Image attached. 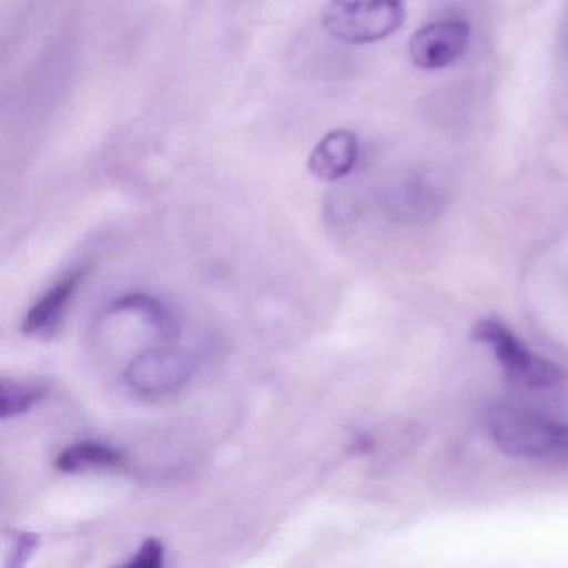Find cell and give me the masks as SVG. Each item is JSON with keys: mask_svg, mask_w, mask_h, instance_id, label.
Wrapping results in <instances>:
<instances>
[{"mask_svg": "<svg viewBox=\"0 0 568 568\" xmlns=\"http://www.w3.org/2000/svg\"><path fill=\"white\" fill-rule=\"evenodd\" d=\"M194 368V362L184 352L158 348L138 355L129 364L124 378L135 394L159 397L184 387Z\"/></svg>", "mask_w": 568, "mask_h": 568, "instance_id": "cell-4", "label": "cell"}, {"mask_svg": "<svg viewBox=\"0 0 568 568\" xmlns=\"http://www.w3.org/2000/svg\"><path fill=\"white\" fill-rule=\"evenodd\" d=\"M405 16L404 0H328L322 24L335 41L364 45L394 36Z\"/></svg>", "mask_w": 568, "mask_h": 568, "instance_id": "cell-2", "label": "cell"}, {"mask_svg": "<svg viewBox=\"0 0 568 568\" xmlns=\"http://www.w3.org/2000/svg\"><path fill=\"white\" fill-rule=\"evenodd\" d=\"M124 464V458L115 448L99 442H79L69 445L55 458L58 470L65 474L89 470V468H118Z\"/></svg>", "mask_w": 568, "mask_h": 568, "instance_id": "cell-8", "label": "cell"}, {"mask_svg": "<svg viewBox=\"0 0 568 568\" xmlns=\"http://www.w3.org/2000/svg\"><path fill=\"white\" fill-rule=\"evenodd\" d=\"M471 335L475 341L494 348L495 357L500 362L505 374L517 384L547 390L567 381V374L560 365L530 352L501 322L484 318L475 324Z\"/></svg>", "mask_w": 568, "mask_h": 568, "instance_id": "cell-3", "label": "cell"}, {"mask_svg": "<svg viewBox=\"0 0 568 568\" xmlns=\"http://www.w3.org/2000/svg\"><path fill=\"white\" fill-rule=\"evenodd\" d=\"M358 154L361 145L357 135L347 129H337L314 145L308 155V171L322 181H341L354 171Z\"/></svg>", "mask_w": 568, "mask_h": 568, "instance_id": "cell-6", "label": "cell"}, {"mask_svg": "<svg viewBox=\"0 0 568 568\" xmlns=\"http://www.w3.org/2000/svg\"><path fill=\"white\" fill-rule=\"evenodd\" d=\"M45 395L44 385L32 382H0V417L11 418L31 410Z\"/></svg>", "mask_w": 568, "mask_h": 568, "instance_id": "cell-10", "label": "cell"}, {"mask_svg": "<svg viewBox=\"0 0 568 568\" xmlns=\"http://www.w3.org/2000/svg\"><path fill=\"white\" fill-rule=\"evenodd\" d=\"M39 538L34 534H21L16 537L14 547H12L11 565L12 567H22L31 557L32 551L38 548Z\"/></svg>", "mask_w": 568, "mask_h": 568, "instance_id": "cell-12", "label": "cell"}, {"mask_svg": "<svg viewBox=\"0 0 568 568\" xmlns=\"http://www.w3.org/2000/svg\"><path fill=\"white\" fill-rule=\"evenodd\" d=\"M487 430L504 454L534 460H568V425L515 405H495Z\"/></svg>", "mask_w": 568, "mask_h": 568, "instance_id": "cell-1", "label": "cell"}, {"mask_svg": "<svg viewBox=\"0 0 568 568\" xmlns=\"http://www.w3.org/2000/svg\"><path fill=\"white\" fill-rule=\"evenodd\" d=\"M470 28L467 22L450 19L418 29L408 41V55L418 69L438 71L455 64L467 51Z\"/></svg>", "mask_w": 568, "mask_h": 568, "instance_id": "cell-5", "label": "cell"}, {"mask_svg": "<svg viewBox=\"0 0 568 568\" xmlns=\"http://www.w3.org/2000/svg\"><path fill=\"white\" fill-rule=\"evenodd\" d=\"M164 545L158 538H148L139 548L135 557L125 567L129 568H159L164 565Z\"/></svg>", "mask_w": 568, "mask_h": 568, "instance_id": "cell-11", "label": "cell"}, {"mask_svg": "<svg viewBox=\"0 0 568 568\" xmlns=\"http://www.w3.org/2000/svg\"><path fill=\"white\" fill-rule=\"evenodd\" d=\"M84 275L85 268H78V271L64 275L58 284L52 285L26 315L24 322H22L24 334L51 337L61 325L65 307L71 302L74 292L78 291Z\"/></svg>", "mask_w": 568, "mask_h": 568, "instance_id": "cell-7", "label": "cell"}, {"mask_svg": "<svg viewBox=\"0 0 568 568\" xmlns=\"http://www.w3.org/2000/svg\"><path fill=\"white\" fill-rule=\"evenodd\" d=\"M141 312L149 318L155 331L164 338H175L179 335V324L174 315L155 298L149 297L144 294H131L125 297L119 298L114 304L109 307V312Z\"/></svg>", "mask_w": 568, "mask_h": 568, "instance_id": "cell-9", "label": "cell"}]
</instances>
